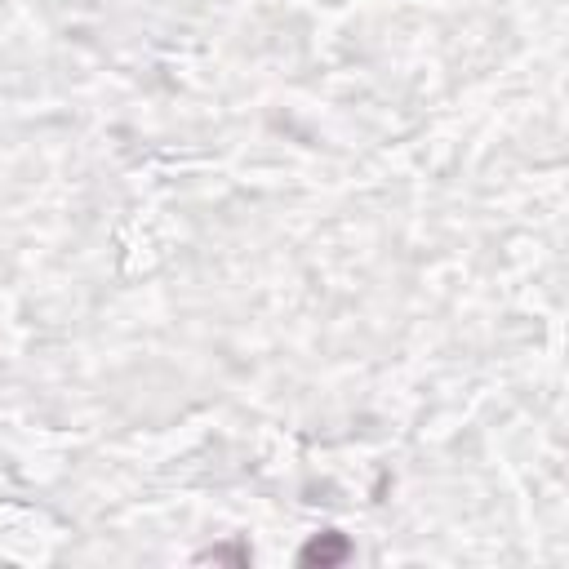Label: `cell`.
<instances>
[{"label":"cell","instance_id":"1","mask_svg":"<svg viewBox=\"0 0 569 569\" xmlns=\"http://www.w3.org/2000/svg\"><path fill=\"white\" fill-rule=\"evenodd\" d=\"M347 556H352V543H347L343 534H338V529H329V534H316L312 543L303 547V552H298V561L303 565H321V569H329V565H343Z\"/></svg>","mask_w":569,"mask_h":569}]
</instances>
